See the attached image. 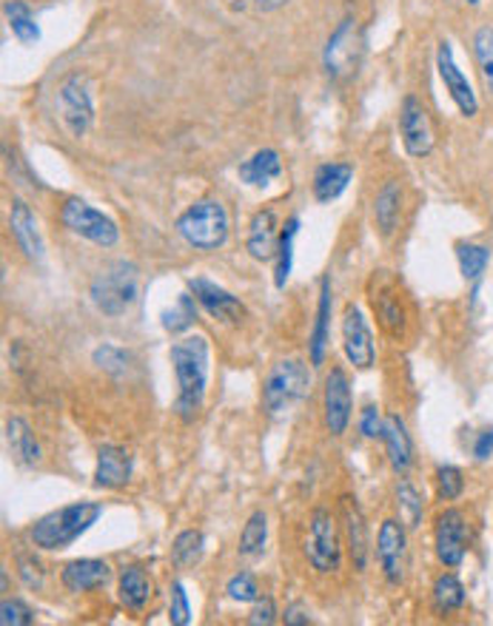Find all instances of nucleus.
<instances>
[{"mask_svg": "<svg viewBox=\"0 0 493 626\" xmlns=\"http://www.w3.org/2000/svg\"><path fill=\"white\" fill-rule=\"evenodd\" d=\"M194 296L189 294H180L178 302L171 307H165L163 313H160V322H163V327L169 333H185L191 325H194V320H198V307H194Z\"/></svg>", "mask_w": 493, "mask_h": 626, "instance_id": "35", "label": "nucleus"}, {"mask_svg": "<svg viewBox=\"0 0 493 626\" xmlns=\"http://www.w3.org/2000/svg\"><path fill=\"white\" fill-rule=\"evenodd\" d=\"M436 489H440L442 502H456L465 493V478L462 470L454 464H440L436 467Z\"/></svg>", "mask_w": 493, "mask_h": 626, "instance_id": "39", "label": "nucleus"}, {"mask_svg": "<svg viewBox=\"0 0 493 626\" xmlns=\"http://www.w3.org/2000/svg\"><path fill=\"white\" fill-rule=\"evenodd\" d=\"M467 7H480V0H465Z\"/></svg>", "mask_w": 493, "mask_h": 626, "instance_id": "50", "label": "nucleus"}, {"mask_svg": "<svg viewBox=\"0 0 493 626\" xmlns=\"http://www.w3.org/2000/svg\"><path fill=\"white\" fill-rule=\"evenodd\" d=\"M382 442H385V453H389V462L396 476H405V473L414 467V438H411L402 416H396V413L385 416Z\"/></svg>", "mask_w": 493, "mask_h": 626, "instance_id": "20", "label": "nucleus"}, {"mask_svg": "<svg viewBox=\"0 0 493 626\" xmlns=\"http://www.w3.org/2000/svg\"><path fill=\"white\" fill-rule=\"evenodd\" d=\"M340 509H342V529H345V547H349L354 569H360L362 573L365 564H369V553H371L369 524H365V516H362L356 498L345 496L340 502Z\"/></svg>", "mask_w": 493, "mask_h": 626, "instance_id": "16", "label": "nucleus"}, {"mask_svg": "<svg viewBox=\"0 0 493 626\" xmlns=\"http://www.w3.org/2000/svg\"><path fill=\"white\" fill-rule=\"evenodd\" d=\"M296 231H300V220L291 216L285 222L283 234H280V245H276V267H274V285L276 287H285L291 276V265H294V240H296Z\"/></svg>", "mask_w": 493, "mask_h": 626, "instance_id": "32", "label": "nucleus"}, {"mask_svg": "<svg viewBox=\"0 0 493 626\" xmlns=\"http://www.w3.org/2000/svg\"><path fill=\"white\" fill-rule=\"evenodd\" d=\"M120 604L132 613H143L149 598H152V580L145 575L143 567H125L118 580Z\"/></svg>", "mask_w": 493, "mask_h": 626, "instance_id": "27", "label": "nucleus"}, {"mask_svg": "<svg viewBox=\"0 0 493 626\" xmlns=\"http://www.w3.org/2000/svg\"><path fill=\"white\" fill-rule=\"evenodd\" d=\"M203 555V533L200 529H183L171 544V562L178 569H189L200 562Z\"/></svg>", "mask_w": 493, "mask_h": 626, "instance_id": "34", "label": "nucleus"}, {"mask_svg": "<svg viewBox=\"0 0 493 626\" xmlns=\"http://www.w3.org/2000/svg\"><path fill=\"white\" fill-rule=\"evenodd\" d=\"M138 267L120 260L94 276L89 296L103 316H123L138 302Z\"/></svg>", "mask_w": 493, "mask_h": 626, "instance_id": "5", "label": "nucleus"}, {"mask_svg": "<svg viewBox=\"0 0 493 626\" xmlns=\"http://www.w3.org/2000/svg\"><path fill=\"white\" fill-rule=\"evenodd\" d=\"M474 456L480 458V462H487V458L493 456V427H487V431H482L480 436H476Z\"/></svg>", "mask_w": 493, "mask_h": 626, "instance_id": "47", "label": "nucleus"}, {"mask_svg": "<svg viewBox=\"0 0 493 626\" xmlns=\"http://www.w3.org/2000/svg\"><path fill=\"white\" fill-rule=\"evenodd\" d=\"M18 564H20V578H23V584L38 589L40 584H43V569H40V564L34 562L32 555H20Z\"/></svg>", "mask_w": 493, "mask_h": 626, "instance_id": "46", "label": "nucleus"}, {"mask_svg": "<svg viewBox=\"0 0 493 626\" xmlns=\"http://www.w3.org/2000/svg\"><path fill=\"white\" fill-rule=\"evenodd\" d=\"M351 411H354V396H351V382L349 373L342 371L340 365H334L325 376V391H323V416H325V431L334 438L345 436L351 424Z\"/></svg>", "mask_w": 493, "mask_h": 626, "instance_id": "12", "label": "nucleus"}, {"mask_svg": "<svg viewBox=\"0 0 493 626\" xmlns=\"http://www.w3.org/2000/svg\"><path fill=\"white\" fill-rule=\"evenodd\" d=\"M405 553H409L405 524L394 522V518L382 522L380 533H376V564L391 587H400L405 578Z\"/></svg>", "mask_w": 493, "mask_h": 626, "instance_id": "15", "label": "nucleus"}, {"mask_svg": "<svg viewBox=\"0 0 493 626\" xmlns=\"http://www.w3.org/2000/svg\"><path fill=\"white\" fill-rule=\"evenodd\" d=\"M382 427H385V418L380 416V407L369 405L360 416V431L365 438H382Z\"/></svg>", "mask_w": 493, "mask_h": 626, "instance_id": "44", "label": "nucleus"}, {"mask_svg": "<svg viewBox=\"0 0 493 626\" xmlns=\"http://www.w3.org/2000/svg\"><path fill=\"white\" fill-rule=\"evenodd\" d=\"M276 245H280V222L271 209L256 211L249 222V236H245V251L251 260L269 262L276 256Z\"/></svg>", "mask_w": 493, "mask_h": 626, "instance_id": "19", "label": "nucleus"}, {"mask_svg": "<svg viewBox=\"0 0 493 626\" xmlns=\"http://www.w3.org/2000/svg\"><path fill=\"white\" fill-rule=\"evenodd\" d=\"M174 229L194 251H218L229 240V211L220 200L205 196L178 216Z\"/></svg>", "mask_w": 493, "mask_h": 626, "instance_id": "3", "label": "nucleus"}, {"mask_svg": "<svg viewBox=\"0 0 493 626\" xmlns=\"http://www.w3.org/2000/svg\"><path fill=\"white\" fill-rule=\"evenodd\" d=\"M342 351H345V360L356 367V371H369L374 367L376 360V347L374 336H371V327L362 316L360 305H345L342 311Z\"/></svg>", "mask_w": 493, "mask_h": 626, "instance_id": "13", "label": "nucleus"}, {"mask_svg": "<svg viewBox=\"0 0 493 626\" xmlns=\"http://www.w3.org/2000/svg\"><path fill=\"white\" fill-rule=\"evenodd\" d=\"M209 342L205 336H183L171 345L169 360L178 378V398H174V413L183 422H194L203 411L205 385H209Z\"/></svg>", "mask_w": 493, "mask_h": 626, "instance_id": "1", "label": "nucleus"}, {"mask_svg": "<svg viewBox=\"0 0 493 626\" xmlns=\"http://www.w3.org/2000/svg\"><path fill=\"white\" fill-rule=\"evenodd\" d=\"M456 260H460V271L467 282H476L485 274L487 262H491V251L485 245H476V242H460L456 245Z\"/></svg>", "mask_w": 493, "mask_h": 626, "instance_id": "36", "label": "nucleus"}, {"mask_svg": "<svg viewBox=\"0 0 493 626\" xmlns=\"http://www.w3.org/2000/svg\"><path fill=\"white\" fill-rule=\"evenodd\" d=\"M134 458L120 444H103L98 451V467H94V487L118 489L132 478Z\"/></svg>", "mask_w": 493, "mask_h": 626, "instance_id": "17", "label": "nucleus"}, {"mask_svg": "<svg viewBox=\"0 0 493 626\" xmlns=\"http://www.w3.org/2000/svg\"><path fill=\"white\" fill-rule=\"evenodd\" d=\"M400 211H402V185L400 180H389V183L376 191V200H374V220L382 236L394 234L396 225H400Z\"/></svg>", "mask_w": 493, "mask_h": 626, "instance_id": "28", "label": "nucleus"}, {"mask_svg": "<svg viewBox=\"0 0 493 626\" xmlns=\"http://www.w3.org/2000/svg\"><path fill=\"white\" fill-rule=\"evenodd\" d=\"M474 58L485 80L487 94L493 98V27H480L474 34Z\"/></svg>", "mask_w": 493, "mask_h": 626, "instance_id": "37", "label": "nucleus"}, {"mask_svg": "<svg viewBox=\"0 0 493 626\" xmlns=\"http://www.w3.org/2000/svg\"><path fill=\"white\" fill-rule=\"evenodd\" d=\"M249 624L251 626H271L276 624V607L271 598H256L254 600V609L249 615Z\"/></svg>", "mask_w": 493, "mask_h": 626, "instance_id": "45", "label": "nucleus"}, {"mask_svg": "<svg viewBox=\"0 0 493 626\" xmlns=\"http://www.w3.org/2000/svg\"><path fill=\"white\" fill-rule=\"evenodd\" d=\"M374 311L380 313V320H382V325L389 327L391 333H396L400 331V325H402V311H400V302L396 300H391V296H380L376 300L374 296Z\"/></svg>", "mask_w": 493, "mask_h": 626, "instance_id": "43", "label": "nucleus"}, {"mask_svg": "<svg viewBox=\"0 0 493 626\" xmlns=\"http://www.w3.org/2000/svg\"><path fill=\"white\" fill-rule=\"evenodd\" d=\"M436 69H440V78L445 83V92L451 94V100L456 103L462 118H476V111H480V100H476L474 85L471 80L465 78V72L460 69L456 63V54L454 47H451V40H442L440 49H436Z\"/></svg>", "mask_w": 493, "mask_h": 626, "instance_id": "14", "label": "nucleus"}, {"mask_svg": "<svg viewBox=\"0 0 493 626\" xmlns=\"http://www.w3.org/2000/svg\"><path fill=\"white\" fill-rule=\"evenodd\" d=\"M100 516H103V507L98 502L67 504V507L52 509L43 518H38L32 524V529H29V538H32V544L38 549L60 553V549L72 547L80 535L89 533L98 524Z\"/></svg>", "mask_w": 493, "mask_h": 626, "instance_id": "2", "label": "nucleus"}, {"mask_svg": "<svg viewBox=\"0 0 493 626\" xmlns=\"http://www.w3.org/2000/svg\"><path fill=\"white\" fill-rule=\"evenodd\" d=\"M331 311H334V291H331V276H323V282H320V302H316V320L309 340V356L314 367H320L325 362V347H329L331 336Z\"/></svg>", "mask_w": 493, "mask_h": 626, "instance_id": "23", "label": "nucleus"}, {"mask_svg": "<svg viewBox=\"0 0 493 626\" xmlns=\"http://www.w3.org/2000/svg\"><path fill=\"white\" fill-rule=\"evenodd\" d=\"M7 447H9V456L14 458L18 464L23 467H34L40 462V444L34 438L32 427H29L27 418L12 416L7 422Z\"/></svg>", "mask_w": 493, "mask_h": 626, "instance_id": "25", "label": "nucleus"}, {"mask_svg": "<svg viewBox=\"0 0 493 626\" xmlns=\"http://www.w3.org/2000/svg\"><path fill=\"white\" fill-rule=\"evenodd\" d=\"M3 12H7L9 29H12V34L18 38V43H23V47H32V43H38L40 29L32 18V9H29L23 0H7Z\"/></svg>", "mask_w": 493, "mask_h": 626, "instance_id": "31", "label": "nucleus"}, {"mask_svg": "<svg viewBox=\"0 0 493 626\" xmlns=\"http://www.w3.org/2000/svg\"><path fill=\"white\" fill-rule=\"evenodd\" d=\"M109 580H112V567L100 558H78V562H69L60 573V584L69 593H92V589L105 587Z\"/></svg>", "mask_w": 493, "mask_h": 626, "instance_id": "22", "label": "nucleus"}, {"mask_svg": "<svg viewBox=\"0 0 493 626\" xmlns=\"http://www.w3.org/2000/svg\"><path fill=\"white\" fill-rule=\"evenodd\" d=\"M400 138L411 156H427L436 145V131L434 123H431V114H427L422 100L414 98V94H409V98L402 100Z\"/></svg>", "mask_w": 493, "mask_h": 626, "instance_id": "11", "label": "nucleus"}, {"mask_svg": "<svg viewBox=\"0 0 493 626\" xmlns=\"http://www.w3.org/2000/svg\"><path fill=\"white\" fill-rule=\"evenodd\" d=\"M225 595L234 604H254L260 598V587H256V578L251 573H238L231 575L229 584H225Z\"/></svg>", "mask_w": 493, "mask_h": 626, "instance_id": "40", "label": "nucleus"}, {"mask_svg": "<svg viewBox=\"0 0 493 626\" xmlns=\"http://www.w3.org/2000/svg\"><path fill=\"white\" fill-rule=\"evenodd\" d=\"M58 100L60 114H63V123H67L69 134H72V138H83L85 131L92 129L94 123V98L85 74L72 72L60 80Z\"/></svg>", "mask_w": 493, "mask_h": 626, "instance_id": "9", "label": "nucleus"}, {"mask_svg": "<svg viewBox=\"0 0 493 626\" xmlns=\"http://www.w3.org/2000/svg\"><path fill=\"white\" fill-rule=\"evenodd\" d=\"M254 3L260 9H276V7H283L285 0H254Z\"/></svg>", "mask_w": 493, "mask_h": 626, "instance_id": "49", "label": "nucleus"}, {"mask_svg": "<svg viewBox=\"0 0 493 626\" xmlns=\"http://www.w3.org/2000/svg\"><path fill=\"white\" fill-rule=\"evenodd\" d=\"M431 598H434L436 613H460L465 607V587L454 573H442L434 580V589H431Z\"/></svg>", "mask_w": 493, "mask_h": 626, "instance_id": "30", "label": "nucleus"}, {"mask_svg": "<svg viewBox=\"0 0 493 626\" xmlns=\"http://www.w3.org/2000/svg\"><path fill=\"white\" fill-rule=\"evenodd\" d=\"M467 535L471 533H467L465 513L456 507L442 509L434 524V547H436V558H440L442 567L456 569L462 562H465Z\"/></svg>", "mask_w": 493, "mask_h": 626, "instance_id": "10", "label": "nucleus"}, {"mask_svg": "<svg viewBox=\"0 0 493 626\" xmlns=\"http://www.w3.org/2000/svg\"><path fill=\"white\" fill-rule=\"evenodd\" d=\"M354 165L349 163H325L314 174V200L316 203H334L342 191L349 189Z\"/></svg>", "mask_w": 493, "mask_h": 626, "instance_id": "26", "label": "nucleus"}, {"mask_svg": "<svg viewBox=\"0 0 493 626\" xmlns=\"http://www.w3.org/2000/svg\"><path fill=\"white\" fill-rule=\"evenodd\" d=\"M283 620H285V624H289V626H303V624H311L309 609L300 607V604H291V607L285 609Z\"/></svg>", "mask_w": 493, "mask_h": 626, "instance_id": "48", "label": "nucleus"}, {"mask_svg": "<svg viewBox=\"0 0 493 626\" xmlns=\"http://www.w3.org/2000/svg\"><path fill=\"white\" fill-rule=\"evenodd\" d=\"M92 360L100 371L112 373V376H123V373L129 371V365H132V353L118 345H103L94 351Z\"/></svg>", "mask_w": 493, "mask_h": 626, "instance_id": "38", "label": "nucleus"}, {"mask_svg": "<svg viewBox=\"0 0 493 626\" xmlns=\"http://www.w3.org/2000/svg\"><path fill=\"white\" fill-rule=\"evenodd\" d=\"M311 391V371L303 360H280L263 382V411L280 418L303 405Z\"/></svg>", "mask_w": 493, "mask_h": 626, "instance_id": "4", "label": "nucleus"}, {"mask_svg": "<svg viewBox=\"0 0 493 626\" xmlns=\"http://www.w3.org/2000/svg\"><path fill=\"white\" fill-rule=\"evenodd\" d=\"M0 624L3 626H29L34 624V613L20 598H3L0 604Z\"/></svg>", "mask_w": 493, "mask_h": 626, "instance_id": "41", "label": "nucleus"}, {"mask_svg": "<svg viewBox=\"0 0 493 626\" xmlns=\"http://www.w3.org/2000/svg\"><path fill=\"white\" fill-rule=\"evenodd\" d=\"M191 294L198 300V305H203L211 316H218L223 322H240V316L245 313L243 302L238 296H231L225 287L214 285L209 280H191L189 282Z\"/></svg>", "mask_w": 493, "mask_h": 626, "instance_id": "21", "label": "nucleus"}, {"mask_svg": "<svg viewBox=\"0 0 493 626\" xmlns=\"http://www.w3.org/2000/svg\"><path fill=\"white\" fill-rule=\"evenodd\" d=\"M238 174L251 189H263V185L274 183L276 176L283 174V160H280L274 149H260L240 165Z\"/></svg>", "mask_w": 493, "mask_h": 626, "instance_id": "24", "label": "nucleus"}, {"mask_svg": "<svg viewBox=\"0 0 493 626\" xmlns=\"http://www.w3.org/2000/svg\"><path fill=\"white\" fill-rule=\"evenodd\" d=\"M265 542H269V518H265L263 509H254L245 522L243 533H240V555L254 558V555L263 553Z\"/></svg>", "mask_w": 493, "mask_h": 626, "instance_id": "33", "label": "nucleus"}, {"mask_svg": "<svg viewBox=\"0 0 493 626\" xmlns=\"http://www.w3.org/2000/svg\"><path fill=\"white\" fill-rule=\"evenodd\" d=\"M396 509H400V522L405 524V529H416L425 516V498H422L420 489L409 482V478H400L394 487Z\"/></svg>", "mask_w": 493, "mask_h": 626, "instance_id": "29", "label": "nucleus"}, {"mask_svg": "<svg viewBox=\"0 0 493 626\" xmlns=\"http://www.w3.org/2000/svg\"><path fill=\"white\" fill-rule=\"evenodd\" d=\"M60 222H63L72 234L94 242L100 249H114L120 240L118 222H114L112 216H105L103 211L92 209L89 203L78 200V196H72V200L63 203V209H60Z\"/></svg>", "mask_w": 493, "mask_h": 626, "instance_id": "8", "label": "nucleus"}, {"mask_svg": "<svg viewBox=\"0 0 493 626\" xmlns=\"http://www.w3.org/2000/svg\"><path fill=\"white\" fill-rule=\"evenodd\" d=\"M9 229H12L14 242L18 249L23 251V256L32 262H43L47 256V245H43V236H40L38 220L29 211V205L23 200H14L12 211H9Z\"/></svg>", "mask_w": 493, "mask_h": 626, "instance_id": "18", "label": "nucleus"}, {"mask_svg": "<svg viewBox=\"0 0 493 626\" xmlns=\"http://www.w3.org/2000/svg\"><path fill=\"white\" fill-rule=\"evenodd\" d=\"M305 558L316 573H336L342 564V542L334 516L325 507H316L309 516V535H305Z\"/></svg>", "mask_w": 493, "mask_h": 626, "instance_id": "6", "label": "nucleus"}, {"mask_svg": "<svg viewBox=\"0 0 493 626\" xmlns=\"http://www.w3.org/2000/svg\"><path fill=\"white\" fill-rule=\"evenodd\" d=\"M169 620L174 626H189L191 624V604H189V593H185L183 580H174V584H171Z\"/></svg>", "mask_w": 493, "mask_h": 626, "instance_id": "42", "label": "nucleus"}, {"mask_svg": "<svg viewBox=\"0 0 493 626\" xmlns=\"http://www.w3.org/2000/svg\"><path fill=\"white\" fill-rule=\"evenodd\" d=\"M362 52H365V38H362L360 23H356L354 18H345L340 27L331 32L329 43H325V74H329L331 80H349L351 74L360 69Z\"/></svg>", "mask_w": 493, "mask_h": 626, "instance_id": "7", "label": "nucleus"}]
</instances>
